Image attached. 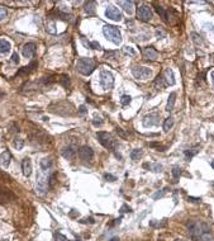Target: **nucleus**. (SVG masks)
<instances>
[{
	"label": "nucleus",
	"mask_w": 214,
	"mask_h": 241,
	"mask_svg": "<svg viewBox=\"0 0 214 241\" xmlns=\"http://www.w3.org/2000/svg\"><path fill=\"white\" fill-rule=\"evenodd\" d=\"M189 237L192 241H214V235L208 223L200 219H190L186 222Z\"/></svg>",
	"instance_id": "f257e3e1"
},
{
	"label": "nucleus",
	"mask_w": 214,
	"mask_h": 241,
	"mask_svg": "<svg viewBox=\"0 0 214 241\" xmlns=\"http://www.w3.org/2000/svg\"><path fill=\"white\" fill-rule=\"evenodd\" d=\"M96 67V61L93 57H81L76 62V69L82 75H90Z\"/></svg>",
	"instance_id": "f03ea898"
},
{
	"label": "nucleus",
	"mask_w": 214,
	"mask_h": 241,
	"mask_svg": "<svg viewBox=\"0 0 214 241\" xmlns=\"http://www.w3.org/2000/svg\"><path fill=\"white\" fill-rule=\"evenodd\" d=\"M103 33L114 45H119L122 42V33L118 27L112 26V24H105L103 27Z\"/></svg>",
	"instance_id": "7ed1b4c3"
},
{
	"label": "nucleus",
	"mask_w": 214,
	"mask_h": 241,
	"mask_svg": "<svg viewBox=\"0 0 214 241\" xmlns=\"http://www.w3.org/2000/svg\"><path fill=\"white\" fill-rule=\"evenodd\" d=\"M96 137H98V141L101 143L103 147H105L106 150H110V151H114L115 150V147H117V140L113 137L110 133L100 131V132L96 133Z\"/></svg>",
	"instance_id": "20e7f679"
},
{
	"label": "nucleus",
	"mask_w": 214,
	"mask_h": 241,
	"mask_svg": "<svg viewBox=\"0 0 214 241\" xmlns=\"http://www.w3.org/2000/svg\"><path fill=\"white\" fill-rule=\"evenodd\" d=\"M50 185V176L45 173V170H42L37 174V182H36V192L41 195H43Z\"/></svg>",
	"instance_id": "39448f33"
},
{
	"label": "nucleus",
	"mask_w": 214,
	"mask_h": 241,
	"mask_svg": "<svg viewBox=\"0 0 214 241\" xmlns=\"http://www.w3.org/2000/svg\"><path fill=\"white\" fill-rule=\"evenodd\" d=\"M99 82L100 86L104 90H110L114 86V76L110 71L108 70H101L99 75Z\"/></svg>",
	"instance_id": "423d86ee"
},
{
	"label": "nucleus",
	"mask_w": 214,
	"mask_h": 241,
	"mask_svg": "<svg viewBox=\"0 0 214 241\" xmlns=\"http://www.w3.org/2000/svg\"><path fill=\"white\" fill-rule=\"evenodd\" d=\"M131 71H132V75L138 80H146L148 78H151L152 75V70L145 66H133Z\"/></svg>",
	"instance_id": "0eeeda50"
},
{
	"label": "nucleus",
	"mask_w": 214,
	"mask_h": 241,
	"mask_svg": "<svg viewBox=\"0 0 214 241\" xmlns=\"http://www.w3.org/2000/svg\"><path fill=\"white\" fill-rule=\"evenodd\" d=\"M137 18L143 22H148L152 19V10L148 5H141L137 10Z\"/></svg>",
	"instance_id": "6e6552de"
},
{
	"label": "nucleus",
	"mask_w": 214,
	"mask_h": 241,
	"mask_svg": "<svg viewBox=\"0 0 214 241\" xmlns=\"http://www.w3.org/2000/svg\"><path fill=\"white\" fill-rule=\"evenodd\" d=\"M105 15H106V18H109L112 20H115V22H121V20L123 19V15L119 12V9L113 6V5H108V6H106Z\"/></svg>",
	"instance_id": "1a4fd4ad"
},
{
	"label": "nucleus",
	"mask_w": 214,
	"mask_h": 241,
	"mask_svg": "<svg viewBox=\"0 0 214 241\" xmlns=\"http://www.w3.org/2000/svg\"><path fill=\"white\" fill-rule=\"evenodd\" d=\"M79 158L82 160V161H91L93 158H94V151L91 150V147L89 146H81L80 150H79Z\"/></svg>",
	"instance_id": "9d476101"
},
{
	"label": "nucleus",
	"mask_w": 214,
	"mask_h": 241,
	"mask_svg": "<svg viewBox=\"0 0 214 241\" xmlns=\"http://www.w3.org/2000/svg\"><path fill=\"white\" fill-rule=\"evenodd\" d=\"M15 195L6 188H0V203H9L14 201Z\"/></svg>",
	"instance_id": "9b49d317"
},
{
	"label": "nucleus",
	"mask_w": 214,
	"mask_h": 241,
	"mask_svg": "<svg viewBox=\"0 0 214 241\" xmlns=\"http://www.w3.org/2000/svg\"><path fill=\"white\" fill-rule=\"evenodd\" d=\"M160 122V117L157 113H149L143 118V124L146 127H151V126H157Z\"/></svg>",
	"instance_id": "f8f14e48"
},
{
	"label": "nucleus",
	"mask_w": 214,
	"mask_h": 241,
	"mask_svg": "<svg viewBox=\"0 0 214 241\" xmlns=\"http://www.w3.org/2000/svg\"><path fill=\"white\" fill-rule=\"evenodd\" d=\"M142 55L146 60H149V61H156L158 58V54L153 47H145L142 50Z\"/></svg>",
	"instance_id": "ddd939ff"
},
{
	"label": "nucleus",
	"mask_w": 214,
	"mask_h": 241,
	"mask_svg": "<svg viewBox=\"0 0 214 241\" xmlns=\"http://www.w3.org/2000/svg\"><path fill=\"white\" fill-rule=\"evenodd\" d=\"M22 54H23V56L27 57V58L34 57V55H36V45L32 43V42H29V43H26V45L23 46Z\"/></svg>",
	"instance_id": "4468645a"
},
{
	"label": "nucleus",
	"mask_w": 214,
	"mask_h": 241,
	"mask_svg": "<svg viewBox=\"0 0 214 241\" xmlns=\"http://www.w3.org/2000/svg\"><path fill=\"white\" fill-rule=\"evenodd\" d=\"M162 78H164V80H165V82H166V85H174L175 84V76H174V71L171 70V69H165L164 71H162Z\"/></svg>",
	"instance_id": "2eb2a0df"
},
{
	"label": "nucleus",
	"mask_w": 214,
	"mask_h": 241,
	"mask_svg": "<svg viewBox=\"0 0 214 241\" xmlns=\"http://www.w3.org/2000/svg\"><path fill=\"white\" fill-rule=\"evenodd\" d=\"M10 50H12V45H10V42L4 39V38H0V57L3 56H6Z\"/></svg>",
	"instance_id": "dca6fc26"
},
{
	"label": "nucleus",
	"mask_w": 214,
	"mask_h": 241,
	"mask_svg": "<svg viewBox=\"0 0 214 241\" xmlns=\"http://www.w3.org/2000/svg\"><path fill=\"white\" fill-rule=\"evenodd\" d=\"M61 154L66 160H72L75 158V155H76V147L75 146H67V147L62 150Z\"/></svg>",
	"instance_id": "f3484780"
},
{
	"label": "nucleus",
	"mask_w": 214,
	"mask_h": 241,
	"mask_svg": "<svg viewBox=\"0 0 214 241\" xmlns=\"http://www.w3.org/2000/svg\"><path fill=\"white\" fill-rule=\"evenodd\" d=\"M37 65H38V64H37L36 61H32L28 66L22 67V69L18 71V75H28V74H30V72L34 71V69H37Z\"/></svg>",
	"instance_id": "a211bd4d"
},
{
	"label": "nucleus",
	"mask_w": 214,
	"mask_h": 241,
	"mask_svg": "<svg viewBox=\"0 0 214 241\" xmlns=\"http://www.w3.org/2000/svg\"><path fill=\"white\" fill-rule=\"evenodd\" d=\"M22 170H23L24 176H29L32 174V161L29 158H26L22 161Z\"/></svg>",
	"instance_id": "6ab92c4d"
},
{
	"label": "nucleus",
	"mask_w": 214,
	"mask_h": 241,
	"mask_svg": "<svg viewBox=\"0 0 214 241\" xmlns=\"http://www.w3.org/2000/svg\"><path fill=\"white\" fill-rule=\"evenodd\" d=\"M10 160H12V154L9 151H4L0 155V165L4 166V167H8L9 164H10Z\"/></svg>",
	"instance_id": "aec40b11"
},
{
	"label": "nucleus",
	"mask_w": 214,
	"mask_h": 241,
	"mask_svg": "<svg viewBox=\"0 0 214 241\" xmlns=\"http://www.w3.org/2000/svg\"><path fill=\"white\" fill-rule=\"evenodd\" d=\"M156 12H157V14L161 17L164 20H166V22H170V14H168V10L167 9H165L164 6L156 5Z\"/></svg>",
	"instance_id": "412c9836"
},
{
	"label": "nucleus",
	"mask_w": 214,
	"mask_h": 241,
	"mask_svg": "<svg viewBox=\"0 0 214 241\" xmlns=\"http://www.w3.org/2000/svg\"><path fill=\"white\" fill-rule=\"evenodd\" d=\"M118 5L123 8V10L128 14H132L133 13V6H134V3L133 2H118Z\"/></svg>",
	"instance_id": "4be33fe9"
},
{
	"label": "nucleus",
	"mask_w": 214,
	"mask_h": 241,
	"mask_svg": "<svg viewBox=\"0 0 214 241\" xmlns=\"http://www.w3.org/2000/svg\"><path fill=\"white\" fill-rule=\"evenodd\" d=\"M175 103H176V93H171L168 95V99H167V106H166V110L167 112H171L175 107Z\"/></svg>",
	"instance_id": "5701e85b"
},
{
	"label": "nucleus",
	"mask_w": 214,
	"mask_h": 241,
	"mask_svg": "<svg viewBox=\"0 0 214 241\" xmlns=\"http://www.w3.org/2000/svg\"><path fill=\"white\" fill-rule=\"evenodd\" d=\"M95 6H96L95 2H86L85 3V12H86L89 15L95 14Z\"/></svg>",
	"instance_id": "b1692460"
},
{
	"label": "nucleus",
	"mask_w": 214,
	"mask_h": 241,
	"mask_svg": "<svg viewBox=\"0 0 214 241\" xmlns=\"http://www.w3.org/2000/svg\"><path fill=\"white\" fill-rule=\"evenodd\" d=\"M155 86L157 88V89H165L167 85H166V82H165V80H164V78H162V75L160 74L157 78H156V80H155Z\"/></svg>",
	"instance_id": "393cba45"
},
{
	"label": "nucleus",
	"mask_w": 214,
	"mask_h": 241,
	"mask_svg": "<svg viewBox=\"0 0 214 241\" xmlns=\"http://www.w3.org/2000/svg\"><path fill=\"white\" fill-rule=\"evenodd\" d=\"M142 156H143V150H141V149H134V150L131 152V159L134 160V161L140 160Z\"/></svg>",
	"instance_id": "a878e982"
},
{
	"label": "nucleus",
	"mask_w": 214,
	"mask_h": 241,
	"mask_svg": "<svg viewBox=\"0 0 214 241\" xmlns=\"http://www.w3.org/2000/svg\"><path fill=\"white\" fill-rule=\"evenodd\" d=\"M51 166H52V161L50 160V159H42L41 160V169L42 170H45V171H47V170H50L51 169Z\"/></svg>",
	"instance_id": "bb28decb"
},
{
	"label": "nucleus",
	"mask_w": 214,
	"mask_h": 241,
	"mask_svg": "<svg viewBox=\"0 0 214 241\" xmlns=\"http://www.w3.org/2000/svg\"><path fill=\"white\" fill-rule=\"evenodd\" d=\"M172 126H174V118L172 117L166 118L165 122H164V131L165 132H168L171 128H172Z\"/></svg>",
	"instance_id": "cd10ccee"
},
{
	"label": "nucleus",
	"mask_w": 214,
	"mask_h": 241,
	"mask_svg": "<svg viewBox=\"0 0 214 241\" xmlns=\"http://www.w3.org/2000/svg\"><path fill=\"white\" fill-rule=\"evenodd\" d=\"M198 152H199V146H194V147H191L190 150H186L185 151V156H186V159L190 160L192 156H195Z\"/></svg>",
	"instance_id": "c85d7f7f"
},
{
	"label": "nucleus",
	"mask_w": 214,
	"mask_h": 241,
	"mask_svg": "<svg viewBox=\"0 0 214 241\" xmlns=\"http://www.w3.org/2000/svg\"><path fill=\"white\" fill-rule=\"evenodd\" d=\"M148 146H149V147L156 149L157 151H166V150H167L166 146H162V145H160V143H157V142H149Z\"/></svg>",
	"instance_id": "c756f323"
},
{
	"label": "nucleus",
	"mask_w": 214,
	"mask_h": 241,
	"mask_svg": "<svg viewBox=\"0 0 214 241\" xmlns=\"http://www.w3.org/2000/svg\"><path fill=\"white\" fill-rule=\"evenodd\" d=\"M143 166L148 167V169H152L153 171H161L162 170V166L158 165V164H145Z\"/></svg>",
	"instance_id": "7c9ffc66"
},
{
	"label": "nucleus",
	"mask_w": 214,
	"mask_h": 241,
	"mask_svg": "<svg viewBox=\"0 0 214 241\" xmlns=\"http://www.w3.org/2000/svg\"><path fill=\"white\" fill-rule=\"evenodd\" d=\"M14 146L17 147V150H22L23 146H24V140L20 139V137H15V140H14Z\"/></svg>",
	"instance_id": "2f4dec72"
},
{
	"label": "nucleus",
	"mask_w": 214,
	"mask_h": 241,
	"mask_svg": "<svg viewBox=\"0 0 214 241\" xmlns=\"http://www.w3.org/2000/svg\"><path fill=\"white\" fill-rule=\"evenodd\" d=\"M58 81H60L65 88H69V86H70V80H69V76H66V75H62V76L58 79Z\"/></svg>",
	"instance_id": "473e14b6"
},
{
	"label": "nucleus",
	"mask_w": 214,
	"mask_h": 241,
	"mask_svg": "<svg viewBox=\"0 0 214 241\" xmlns=\"http://www.w3.org/2000/svg\"><path fill=\"white\" fill-rule=\"evenodd\" d=\"M191 38H192V42L195 45H203V41H201V37L196 33H191Z\"/></svg>",
	"instance_id": "72a5a7b5"
},
{
	"label": "nucleus",
	"mask_w": 214,
	"mask_h": 241,
	"mask_svg": "<svg viewBox=\"0 0 214 241\" xmlns=\"http://www.w3.org/2000/svg\"><path fill=\"white\" fill-rule=\"evenodd\" d=\"M121 103H122V106H128V104L131 103V97L129 95H123L122 99H121Z\"/></svg>",
	"instance_id": "f704fd0d"
},
{
	"label": "nucleus",
	"mask_w": 214,
	"mask_h": 241,
	"mask_svg": "<svg viewBox=\"0 0 214 241\" xmlns=\"http://www.w3.org/2000/svg\"><path fill=\"white\" fill-rule=\"evenodd\" d=\"M181 175V167L179 166H175L174 169H172V176L175 178V179H177V178Z\"/></svg>",
	"instance_id": "c9c22d12"
},
{
	"label": "nucleus",
	"mask_w": 214,
	"mask_h": 241,
	"mask_svg": "<svg viewBox=\"0 0 214 241\" xmlns=\"http://www.w3.org/2000/svg\"><path fill=\"white\" fill-rule=\"evenodd\" d=\"M104 179H105L106 182H115V180H117V178H115L114 175H112V174L105 173V174H104Z\"/></svg>",
	"instance_id": "e433bc0d"
},
{
	"label": "nucleus",
	"mask_w": 214,
	"mask_h": 241,
	"mask_svg": "<svg viewBox=\"0 0 214 241\" xmlns=\"http://www.w3.org/2000/svg\"><path fill=\"white\" fill-rule=\"evenodd\" d=\"M156 34H157V37H158L160 39H161V38H164V37L166 36V32H165L162 28H157V29H156Z\"/></svg>",
	"instance_id": "4c0bfd02"
},
{
	"label": "nucleus",
	"mask_w": 214,
	"mask_h": 241,
	"mask_svg": "<svg viewBox=\"0 0 214 241\" xmlns=\"http://www.w3.org/2000/svg\"><path fill=\"white\" fill-rule=\"evenodd\" d=\"M6 15H8L6 9L5 8H0V22H2V20H4L6 18Z\"/></svg>",
	"instance_id": "58836bf2"
},
{
	"label": "nucleus",
	"mask_w": 214,
	"mask_h": 241,
	"mask_svg": "<svg viewBox=\"0 0 214 241\" xmlns=\"http://www.w3.org/2000/svg\"><path fill=\"white\" fill-rule=\"evenodd\" d=\"M127 55H131V56H134L136 55V52H134V50L132 48V47H129V46H127V47H124V50H123Z\"/></svg>",
	"instance_id": "ea45409f"
},
{
	"label": "nucleus",
	"mask_w": 214,
	"mask_h": 241,
	"mask_svg": "<svg viewBox=\"0 0 214 241\" xmlns=\"http://www.w3.org/2000/svg\"><path fill=\"white\" fill-rule=\"evenodd\" d=\"M103 123H104V122H103L101 118H99V117L93 119V124L95 126V127H100V126H103Z\"/></svg>",
	"instance_id": "a19ab883"
},
{
	"label": "nucleus",
	"mask_w": 214,
	"mask_h": 241,
	"mask_svg": "<svg viewBox=\"0 0 214 241\" xmlns=\"http://www.w3.org/2000/svg\"><path fill=\"white\" fill-rule=\"evenodd\" d=\"M188 201L191 202V203H195V204H199L201 202V198H194V197H188Z\"/></svg>",
	"instance_id": "79ce46f5"
},
{
	"label": "nucleus",
	"mask_w": 214,
	"mask_h": 241,
	"mask_svg": "<svg viewBox=\"0 0 214 241\" xmlns=\"http://www.w3.org/2000/svg\"><path fill=\"white\" fill-rule=\"evenodd\" d=\"M55 241H69L65 236H63L62 234H57L56 236H55Z\"/></svg>",
	"instance_id": "37998d69"
},
{
	"label": "nucleus",
	"mask_w": 214,
	"mask_h": 241,
	"mask_svg": "<svg viewBox=\"0 0 214 241\" xmlns=\"http://www.w3.org/2000/svg\"><path fill=\"white\" fill-rule=\"evenodd\" d=\"M115 131H117V133H118V135L121 136V137H123V139H127V135L123 132V130H122L121 127H117V128H115Z\"/></svg>",
	"instance_id": "c03bdc74"
},
{
	"label": "nucleus",
	"mask_w": 214,
	"mask_h": 241,
	"mask_svg": "<svg viewBox=\"0 0 214 241\" xmlns=\"http://www.w3.org/2000/svg\"><path fill=\"white\" fill-rule=\"evenodd\" d=\"M77 113H79V114H81V116H82V114H85V113H88L86 107H85V106H80V107H79V109H77Z\"/></svg>",
	"instance_id": "a18cd8bd"
},
{
	"label": "nucleus",
	"mask_w": 214,
	"mask_h": 241,
	"mask_svg": "<svg viewBox=\"0 0 214 241\" xmlns=\"http://www.w3.org/2000/svg\"><path fill=\"white\" fill-rule=\"evenodd\" d=\"M121 212H122V213H124V212H132V208L128 207L127 204H123L122 208H121Z\"/></svg>",
	"instance_id": "49530a36"
},
{
	"label": "nucleus",
	"mask_w": 214,
	"mask_h": 241,
	"mask_svg": "<svg viewBox=\"0 0 214 241\" xmlns=\"http://www.w3.org/2000/svg\"><path fill=\"white\" fill-rule=\"evenodd\" d=\"M90 47L91 48H94V50H101V46L98 43V42H91V43H90Z\"/></svg>",
	"instance_id": "de8ad7c7"
},
{
	"label": "nucleus",
	"mask_w": 214,
	"mask_h": 241,
	"mask_svg": "<svg viewBox=\"0 0 214 241\" xmlns=\"http://www.w3.org/2000/svg\"><path fill=\"white\" fill-rule=\"evenodd\" d=\"M165 192H166V189H164L162 192H160V193L157 192L156 194H153V198H155V199H157V198H161V197H162V195L165 194Z\"/></svg>",
	"instance_id": "09e8293b"
},
{
	"label": "nucleus",
	"mask_w": 214,
	"mask_h": 241,
	"mask_svg": "<svg viewBox=\"0 0 214 241\" xmlns=\"http://www.w3.org/2000/svg\"><path fill=\"white\" fill-rule=\"evenodd\" d=\"M12 61L14 62V64H18V62H19V56H18V54H13V55H12Z\"/></svg>",
	"instance_id": "8fccbe9b"
},
{
	"label": "nucleus",
	"mask_w": 214,
	"mask_h": 241,
	"mask_svg": "<svg viewBox=\"0 0 214 241\" xmlns=\"http://www.w3.org/2000/svg\"><path fill=\"white\" fill-rule=\"evenodd\" d=\"M81 222H82V223H86V222H89V223H94L95 221H94V219L90 217V218H85V219H82Z\"/></svg>",
	"instance_id": "3c124183"
},
{
	"label": "nucleus",
	"mask_w": 214,
	"mask_h": 241,
	"mask_svg": "<svg viewBox=\"0 0 214 241\" xmlns=\"http://www.w3.org/2000/svg\"><path fill=\"white\" fill-rule=\"evenodd\" d=\"M0 176H3L4 179H8V180H10V176L6 174V173H3V171H0Z\"/></svg>",
	"instance_id": "603ef678"
},
{
	"label": "nucleus",
	"mask_w": 214,
	"mask_h": 241,
	"mask_svg": "<svg viewBox=\"0 0 214 241\" xmlns=\"http://www.w3.org/2000/svg\"><path fill=\"white\" fill-rule=\"evenodd\" d=\"M210 80H212V84H213V86H214V70H212L210 71Z\"/></svg>",
	"instance_id": "864d4df0"
},
{
	"label": "nucleus",
	"mask_w": 214,
	"mask_h": 241,
	"mask_svg": "<svg viewBox=\"0 0 214 241\" xmlns=\"http://www.w3.org/2000/svg\"><path fill=\"white\" fill-rule=\"evenodd\" d=\"M109 241H121V240H119L118 237H112V239H110Z\"/></svg>",
	"instance_id": "5fc2aeb1"
},
{
	"label": "nucleus",
	"mask_w": 214,
	"mask_h": 241,
	"mask_svg": "<svg viewBox=\"0 0 214 241\" xmlns=\"http://www.w3.org/2000/svg\"><path fill=\"white\" fill-rule=\"evenodd\" d=\"M5 95V93L4 91H2V90H0V98H2V97H4Z\"/></svg>",
	"instance_id": "6e6d98bb"
},
{
	"label": "nucleus",
	"mask_w": 214,
	"mask_h": 241,
	"mask_svg": "<svg viewBox=\"0 0 214 241\" xmlns=\"http://www.w3.org/2000/svg\"><path fill=\"white\" fill-rule=\"evenodd\" d=\"M210 165H212V167H213V169H214V160H213V161L210 163Z\"/></svg>",
	"instance_id": "4d7b16f0"
},
{
	"label": "nucleus",
	"mask_w": 214,
	"mask_h": 241,
	"mask_svg": "<svg viewBox=\"0 0 214 241\" xmlns=\"http://www.w3.org/2000/svg\"><path fill=\"white\" fill-rule=\"evenodd\" d=\"M212 60H213V62H214V52H213V55H212Z\"/></svg>",
	"instance_id": "13d9d810"
},
{
	"label": "nucleus",
	"mask_w": 214,
	"mask_h": 241,
	"mask_svg": "<svg viewBox=\"0 0 214 241\" xmlns=\"http://www.w3.org/2000/svg\"><path fill=\"white\" fill-rule=\"evenodd\" d=\"M175 241H184V240H180V239H177V240H175Z\"/></svg>",
	"instance_id": "bf43d9fd"
}]
</instances>
